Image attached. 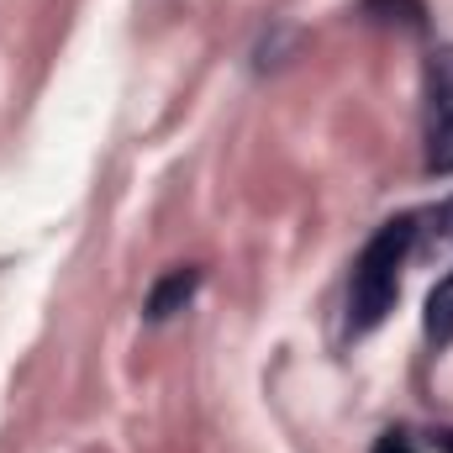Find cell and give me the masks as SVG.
Instances as JSON below:
<instances>
[{
	"label": "cell",
	"instance_id": "obj_1",
	"mask_svg": "<svg viewBox=\"0 0 453 453\" xmlns=\"http://www.w3.org/2000/svg\"><path fill=\"white\" fill-rule=\"evenodd\" d=\"M411 242H417V217H390L385 226H374V237L353 258V280H348V338H364L390 317Z\"/></svg>",
	"mask_w": 453,
	"mask_h": 453
},
{
	"label": "cell",
	"instance_id": "obj_2",
	"mask_svg": "<svg viewBox=\"0 0 453 453\" xmlns=\"http://www.w3.org/2000/svg\"><path fill=\"white\" fill-rule=\"evenodd\" d=\"M422 153H427V174H453V48H438L427 58V85H422Z\"/></svg>",
	"mask_w": 453,
	"mask_h": 453
},
{
	"label": "cell",
	"instance_id": "obj_3",
	"mask_svg": "<svg viewBox=\"0 0 453 453\" xmlns=\"http://www.w3.org/2000/svg\"><path fill=\"white\" fill-rule=\"evenodd\" d=\"M196 290H201V269H196V264H180V269H169V274L148 290L142 317H148V322H169L174 311H185V306L196 301Z\"/></svg>",
	"mask_w": 453,
	"mask_h": 453
},
{
	"label": "cell",
	"instance_id": "obj_4",
	"mask_svg": "<svg viewBox=\"0 0 453 453\" xmlns=\"http://www.w3.org/2000/svg\"><path fill=\"white\" fill-rule=\"evenodd\" d=\"M422 333L433 348H449L453 342V269L433 285V296H427V311H422Z\"/></svg>",
	"mask_w": 453,
	"mask_h": 453
},
{
	"label": "cell",
	"instance_id": "obj_5",
	"mask_svg": "<svg viewBox=\"0 0 453 453\" xmlns=\"http://www.w3.org/2000/svg\"><path fill=\"white\" fill-rule=\"evenodd\" d=\"M364 11H406V16H401L406 27H427V11H422V0H364Z\"/></svg>",
	"mask_w": 453,
	"mask_h": 453
},
{
	"label": "cell",
	"instance_id": "obj_6",
	"mask_svg": "<svg viewBox=\"0 0 453 453\" xmlns=\"http://www.w3.org/2000/svg\"><path fill=\"white\" fill-rule=\"evenodd\" d=\"M374 453H417V449H411V433L406 427H390V433H380Z\"/></svg>",
	"mask_w": 453,
	"mask_h": 453
},
{
	"label": "cell",
	"instance_id": "obj_7",
	"mask_svg": "<svg viewBox=\"0 0 453 453\" xmlns=\"http://www.w3.org/2000/svg\"><path fill=\"white\" fill-rule=\"evenodd\" d=\"M433 232H438V242H453V201L433 217Z\"/></svg>",
	"mask_w": 453,
	"mask_h": 453
},
{
	"label": "cell",
	"instance_id": "obj_8",
	"mask_svg": "<svg viewBox=\"0 0 453 453\" xmlns=\"http://www.w3.org/2000/svg\"><path fill=\"white\" fill-rule=\"evenodd\" d=\"M433 449L453 453V427H438V433H433Z\"/></svg>",
	"mask_w": 453,
	"mask_h": 453
}]
</instances>
